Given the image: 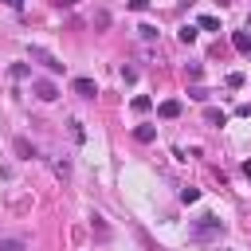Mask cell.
Returning <instances> with one entry per match:
<instances>
[{
    "instance_id": "cell-1",
    "label": "cell",
    "mask_w": 251,
    "mask_h": 251,
    "mask_svg": "<svg viewBox=\"0 0 251 251\" xmlns=\"http://www.w3.org/2000/svg\"><path fill=\"white\" fill-rule=\"evenodd\" d=\"M220 231H224V224H220L216 216H200V220H196V227H192V235H196V239H212V235H220Z\"/></svg>"
},
{
    "instance_id": "cell-2",
    "label": "cell",
    "mask_w": 251,
    "mask_h": 251,
    "mask_svg": "<svg viewBox=\"0 0 251 251\" xmlns=\"http://www.w3.org/2000/svg\"><path fill=\"white\" fill-rule=\"evenodd\" d=\"M31 86H35V98H39V102H55V98H59V86H55L51 78H35Z\"/></svg>"
},
{
    "instance_id": "cell-3",
    "label": "cell",
    "mask_w": 251,
    "mask_h": 251,
    "mask_svg": "<svg viewBox=\"0 0 251 251\" xmlns=\"http://www.w3.org/2000/svg\"><path fill=\"white\" fill-rule=\"evenodd\" d=\"M31 59H39V63H43V67H47V71H55V75H59V71H63V63H59V59H55V55H47V51H43V47H31Z\"/></svg>"
},
{
    "instance_id": "cell-4",
    "label": "cell",
    "mask_w": 251,
    "mask_h": 251,
    "mask_svg": "<svg viewBox=\"0 0 251 251\" xmlns=\"http://www.w3.org/2000/svg\"><path fill=\"white\" fill-rule=\"evenodd\" d=\"M157 114H161V118H180V102H176V98H165V102L157 106Z\"/></svg>"
},
{
    "instance_id": "cell-5",
    "label": "cell",
    "mask_w": 251,
    "mask_h": 251,
    "mask_svg": "<svg viewBox=\"0 0 251 251\" xmlns=\"http://www.w3.org/2000/svg\"><path fill=\"white\" fill-rule=\"evenodd\" d=\"M231 43H235L239 55H251V35L247 31H231Z\"/></svg>"
},
{
    "instance_id": "cell-6",
    "label": "cell",
    "mask_w": 251,
    "mask_h": 251,
    "mask_svg": "<svg viewBox=\"0 0 251 251\" xmlns=\"http://www.w3.org/2000/svg\"><path fill=\"white\" fill-rule=\"evenodd\" d=\"M75 94H82V98H94V94H98V86H94L90 78H75Z\"/></svg>"
},
{
    "instance_id": "cell-7",
    "label": "cell",
    "mask_w": 251,
    "mask_h": 251,
    "mask_svg": "<svg viewBox=\"0 0 251 251\" xmlns=\"http://www.w3.org/2000/svg\"><path fill=\"white\" fill-rule=\"evenodd\" d=\"M133 137H137L141 145H149V141H157V129H153V126H137V129H133Z\"/></svg>"
},
{
    "instance_id": "cell-8",
    "label": "cell",
    "mask_w": 251,
    "mask_h": 251,
    "mask_svg": "<svg viewBox=\"0 0 251 251\" xmlns=\"http://www.w3.org/2000/svg\"><path fill=\"white\" fill-rule=\"evenodd\" d=\"M16 153H20L24 161H31V157H35V145H31L27 137H16Z\"/></svg>"
},
{
    "instance_id": "cell-9",
    "label": "cell",
    "mask_w": 251,
    "mask_h": 251,
    "mask_svg": "<svg viewBox=\"0 0 251 251\" xmlns=\"http://www.w3.org/2000/svg\"><path fill=\"white\" fill-rule=\"evenodd\" d=\"M204 118H208L212 126H224V122H227V114H224V110H216V106H208V110H204Z\"/></svg>"
},
{
    "instance_id": "cell-10",
    "label": "cell",
    "mask_w": 251,
    "mask_h": 251,
    "mask_svg": "<svg viewBox=\"0 0 251 251\" xmlns=\"http://www.w3.org/2000/svg\"><path fill=\"white\" fill-rule=\"evenodd\" d=\"M196 27H204V31H220V20H216V16H200Z\"/></svg>"
},
{
    "instance_id": "cell-11",
    "label": "cell",
    "mask_w": 251,
    "mask_h": 251,
    "mask_svg": "<svg viewBox=\"0 0 251 251\" xmlns=\"http://www.w3.org/2000/svg\"><path fill=\"white\" fill-rule=\"evenodd\" d=\"M0 251H27L24 239H0Z\"/></svg>"
},
{
    "instance_id": "cell-12",
    "label": "cell",
    "mask_w": 251,
    "mask_h": 251,
    "mask_svg": "<svg viewBox=\"0 0 251 251\" xmlns=\"http://www.w3.org/2000/svg\"><path fill=\"white\" fill-rule=\"evenodd\" d=\"M129 106H133V110H137V114H145V110H149V106H153V102H149V98H145V94H137V98H133V102H129Z\"/></svg>"
},
{
    "instance_id": "cell-13",
    "label": "cell",
    "mask_w": 251,
    "mask_h": 251,
    "mask_svg": "<svg viewBox=\"0 0 251 251\" xmlns=\"http://www.w3.org/2000/svg\"><path fill=\"white\" fill-rule=\"evenodd\" d=\"M137 35H141V39H157V27H153V24H141Z\"/></svg>"
},
{
    "instance_id": "cell-14",
    "label": "cell",
    "mask_w": 251,
    "mask_h": 251,
    "mask_svg": "<svg viewBox=\"0 0 251 251\" xmlns=\"http://www.w3.org/2000/svg\"><path fill=\"white\" fill-rule=\"evenodd\" d=\"M192 39H196V27L184 24V27H180V43H192Z\"/></svg>"
},
{
    "instance_id": "cell-15",
    "label": "cell",
    "mask_w": 251,
    "mask_h": 251,
    "mask_svg": "<svg viewBox=\"0 0 251 251\" xmlns=\"http://www.w3.org/2000/svg\"><path fill=\"white\" fill-rule=\"evenodd\" d=\"M31 71H27V63H12V78H27Z\"/></svg>"
},
{
    "instance_id": "cell-16",
    "label": "cell",
    "mask_w": 251,
    "mask_h": 251,
    "mask_svg": "<svg viewBox=\"0 0 251 251\" xmlns=\"http://www.w3.org/2000/svg\"><path fill=\"white\" fill-rule=\"evenodd\" d=\"M180 200H184V204H196L200 192H196V188H180Z\"/></svg>"
},
{
    "instance_id": "cell-17",
    "label": "cell",
    "mask_w": 251,
    "mask_h": 251,
    "mask_svg": "<svg viewBox=\"0 0 251 251\" xmlns=\"http://www.w3.org/2000/svg\"><path fill=\"white\" fill-rule=\"evenodd\" d=\"M227 86H231V90H235V86H243V75H239V71H231V75H227Z\"/></svg>"
},
{
    "instance_id": "cell-18",
    "label": "cell",
    "mask_w": 251,
    "mask_h": 251,
    "mask_svg": "<svg viewBox=\"0 0 251 251\" xmlns=\"http://www.w3.org/2000/svg\"><path fill=\"white\" fill-rule=\"evenodd\" d=\"M55 4H59V8H75L78 0H55Z\"/></svg>"
},
{
    "instance_id": "cell-19",
    "label": "cell",
    "mask_w": 251,
    "mask_h": 251,
    "mask_svg": "<svg viewBox=\"0 0 251 251\" xmlns=\"http://www.w3.org/2000/svg\"><path fill=\"white\" fill-rule=\"evenodd\" d=\"M4 4H8V8H20V4H24V0H4Z\"/></svg>"
}]
</instances>
